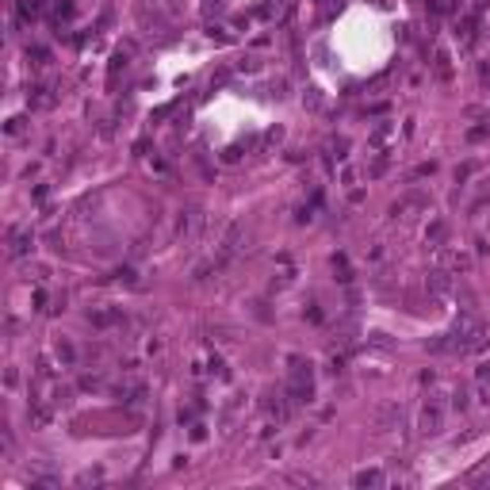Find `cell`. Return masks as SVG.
<instances>
[{
    "label": "cell",
    "mask_w": 490,
    "mask_h": 490,
    "mask_svg": "<svg viewBox=\"0 0 490 490\" xmlns=\"http://www.w3.org/2000/svg\"><path fill=\"white\" fill-rule=\"evenodd\" d=\"M444 429V402L440 398H429V402L422 406V433H440Z\"/></svg>",
    "instance_id": "1"
},
{
    "label": "cell",
    "mask_w": 490,
    "mask_h": 490,
    "mask_svg": "<svg viewBox=\"0 0 490 490\" xmlns=\"http://www.w3.org/2000/svg\"><path fill=\"white\" fill-rule=\"evenodd\" d=\"M238 241H241V222H234L230 230H226V238H222V253H226V257L238 249Z\"/></svg>",
    "instance_id": "2"
},
{
    "label": "cell",
    "mask_w": 490,
    "mask_h": 490,
    "mask_svg": "<svg viewBox=\"0 0 490 490\" xmlns=\"http://www.w3.org/2000/svg\"><path fill=\"white\" fill-rule=\"evenodd\" d=\"M448 287H452L448 272H433V276H429V291H433V295H448Z\"/></svg>",
    "instance_id": "3"
},
{
    "label": "cell",
    "mask_w": 490,
    "mask_h": 490,
    "mask_svg": "<svg viewBox=\"0 0 490 490\" xmlns=\"http://www.w3.org/2000/svg\"><path fill=\"white\" fill-rule=\"evenodd\" d=\"M353 482H356V486H379V482H383V475H379V471H360Z\"/></svg>",
    "instance_id": "4"
},
{
    "label": "cell",
    "mask_w": 490,
    "mask_h": 490,
    "mask_svg": "<svg viewBox=\"0 0 490 490\" xmlns=\"http://www.w3.org/2000/svg\"><path fill=\"white\" fill-rule=\"evenodd\" d=\"M437 73H440V77H452V69H448V54H437Z\"/></svg>",
    "instance_id": "5"
},
{
    "label": "cell",
    "mask_w": 490,
    "mask_h": 490,
    "mask_svg": "<svg viewBox=\"0 0 490 490\" xmlns=\"http://www.w3.org/2000/svg\"><path fill=\"white\" fill-rule=\"evenodd\" d=\"M27 249V238H23V234H16V245H12V253H16V257H19V253H23Z\"/></svg>",
    "instance_id": "6"
}]
</instances>
